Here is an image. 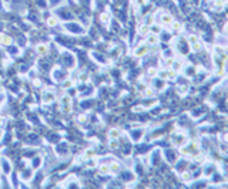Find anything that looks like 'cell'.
Here are the masks:
<instances>
[{"instance_id": "6da1fadb", "label": "cell", "mask_w": 228, "mask_h": 189, "mask_svg": "<svg viewBox=\"0 0 228 189\" xmlns=\"http://www.w3.org/2000/svg\"><path fill=\"white\" fill-rule=\"evenodd\" d=\"M64 30L69 32V33H72V34H84V33H86V27L81 26L80 23H76V21H69V23H66Z\"/></svg>"}, {"instance_id": "7a4b0ae2", "label": "cell", "mask_w": 228, "mask_h": 189, "mask_svg": "<svg viewBox=\"0 0 228 189\" xmlns=\"http://www.w3.org/2000/svg\"><path fill=\"white\" fill-rule=\"evenodd\" d=\"M56 92L51 90V88H46V90H43V92H41V104H44V105H49V104H51V103H54L56 101Z\"/></svg>"}, {"instance_id": "3957f363", "label": "cell", "mask_w": 228, "mask_h": 189, "mask_svg": "<svg viewBox=\"0 0 228 189\" xmlns=\"http://www.w3.org/2000/svg\"><path fill=\"white\" fill-rule=\"evenodd\" d=\"M0 168H1V171H3V175H9V174H11V171H13V165H11L10 159H7V158H1V161H0Z\"/></svg>"}, {"instance_id": "277c9868", "label": "cell", "mask_w": 228, "mask_h": 189, "mask_svg": "<svg viewBox=\"0 0 228 189\" xmlns=\"http://www.w3.org/2000/svg\"><path fill=\"white\" fill-rule=\"evenodd\" d=\"M34 50H36V54L38 57H46L50 53V48H49V46L46 43H38L37 46L34 47Z\"/></svg>"}, {"instance_id": "5b68a950", "label": "cell", "mask_w": 228, "mask_h": 189, "mask_svg": "<svg viewBox=\"0 0 228 189\" xmlns=\"http://www.w3.org/2000/svg\"><path fill=\"white\" fill-rule=\"evenodd\" d=\"M121 135H123V131H121V128H118V127H113V128H110V129L107 131L109 139H120Z\"/></svg>"}, {"instance_id": "8992f818", "label": "cell", "mask_w": 228, "mask_h": 189, "mask_svg": "<svg viewBox=\"0 0 228 189\" xmlns=\"http://www.w3.org/2000/svg\"><path fill=\"white\" fill-rule=\"evenodd\" d=\"M13 44V37L7 33H0V47H10Z\"/></svg>"}, {"instance_id": "52a82bcc", "label": "cell", "mask_w": 228, "mask_h": 189, "mask_svg": "<svg viewBox=\"0 0 228 189\" xmlns=\"http://www.w3.org/2000/svg\"><path fill=\"white\" fill-rule=\"evenodd\" d=\"M134 57H137V58H141V57H144V56H147L148 54V48H147V46H144V44H140V46H137L136 48H134Z\"/></svg>"}, {"instance_id": "ba28073f", "label": "cell", "mask_w": 228, "mask_h": 189, "mask_svg": "<svg viewBox=\"0 0 228 189\" xmlns=\"http://www.w3.org/2000/svg\"><path fill=\"white\" fill-rule=\"evenodd\" d=\"M97 171H98V175H101V176L110 175V165H109V162H100L97 165Z\"/></svg>"}, {"instance_id": "9c48e42d", "label": "cell", "mask_w": 228, "mask_h": 189, "mask_svg": "<svg viewBox=\"0 0 228 189\" xmlns=\"http://www.w3.org/2000/svg\"><path fill=\"white\" fill-rule=\"evenodd\" d=\"M59 23H60V19H59V16H56V14H51V16H49V17L46 19V26L50 27V29L57 27Z\"/></svg>"}, {"instance_id": "30bf717a", "label": "cell", "mask_w": 228, "mask_h": 189, "mask_svg": "<svg viewBox=\"0 0 228 189\" xmlns=\"http://www.w3.org/2000/svg\"><path fill=\"white\" fill-rule=\"evenodd\" d=\"M109 165H110V174H113V175H117V174H120L121 172V164L118 162V161H115V159H113V161H110L109 162Z\"/></svg>"}, {"instance_id": "8fae6325", "label": "cell", "mask_w": 228, "mask_h": 189, "mask_svg": "<svg viewBox=\"0 0 228 189\" xmlns=\"http://www.w3.org/2000/svg\"><path fill=\"white\" fill-rule=\"evenodd\" d=\"M77 81H78L80 84H87V82L90 81V73H88V71H86V70H83L81 73H78V78H77Z\"/></svg>"}, {"instance_id": "7c38bea8", "label": "cell", "mask_w": 228, "mask_h": 189, "mask_svg": "<svg viewBox=\"0 0 228 189\" xmlns=\"http://www.w3.org/2000/svg\"><path fill=\"white\" fill-rule=\"evenodd\" d=\"M160 21H161V24H164V26H171V23L174 21V19H173L171 14L164 13L163 16H160Z\"/></svg>"}, {"instance_id": "4fadbf2b", "label": "cell", "mask_w": 228, "mask_h": 189, "mask_svg": "<svg viewBox=\"0 0 228 189\" xmlns=\"http://www.w3.org/2000/svg\"><path fill=\"white\" fill-rule=\"evenodd\" d=\"M146 37H147V40H146L147 46H157V44L160 43V38H158V36H157V34H152V33H150V34H147Z\"/></svg>"}, {"instance_id": "5bb4252c", "label": "cell", "mask_w": 228, "mask_h": 189, "mask_svg": "<svg viewBox=\"0 0 228 189\" xmlns=\"http://www.w3.org/2000/svg\"><path fill=\"white\" fill-rule=\"evenodd\" d=\"M137 33L140 34V36H147V34H150V26L148 24H146V23H143V24H140L138 27H137Z\"/></svg>"}, {"instance_id": "9a60e30c", "label": "cell", "mask_w": 228, "mask_h": 189, "mask_svg": "<svg viewBox=\"0 0 228 189\" xmlns=\"http://www.w3.org/2000/svg\"><path fill=\"white\" fill-rule=\"evenodd\" d=\"M98 21L101 23V24H104V26H107V24H110V21H111V16H110V13H101L100 16H98Z\"/></svg>"}, {"instance_id": "2e32d148", "label": "cell", "mask_w": 228, "mask_h": 189, "mask_svg": "<svg viewBox=\"0 0 228 189\" xmlns=\"http://www.w3.org/2000/svg\"><path fill=\"white\" fill-rule=\"evenodd\" d=\"M32 178H33V168H26V171H23L20 175V179L23 181H30Z\"/></svg>"}, {"instance_id": "e0dca14e", "label": "cell", "mask_w": 228, "mask_h": 189, "mask_svg": "<svg viewBox=\"0 0 228 189\" xmlns=\"http://www.w3.org/2000/svg\"><path fill=\"white\" fill-rule=\"evenodd\" d=\"M74 84H76V82H74L72 78H67V77H66V78L61 81V88H63V90H70V88L74 87Z\"/></svg>"}, {"instance_id": "ac0fdd59", "label": "cell", "mask_w": 228, "mask_h": 189, "mask_svg": "<svg viewBox=\"0 0 228 189\" xmlns=\"http://www.w3.org/2000/svg\"><path fill=\"white\" fill-rule=\"evenodd\" d=\"M72 103H73V98H72L69 94L60 95V107H61V105H72Z\"/></svg>"}, {"instance_id": "d6986e66", "label": "cell", "mask_w": 228, "mask_h": 189, "mask_svg": "<svg viewBox=\"0 0 228 189\" xmlns=\"http://www.w3.org/2000/svg\"><path fill=\"white\" fill-rule=\"evenodd\" d=\"M97 165H98V162H97V158H96V156H94V158H90V159H87V161H86V166H87L88 169L97 168Z\"/></svg>"}, {"instance_id": "ffe728a7", "label": "cell", "mask_w": 228, "mask_h": 189, "mask_svg": "<svg viewBox=\"0 0 228 189\" xmlns=\"http://www.w3.org/2000/svg\"><path fill=\"white\" fill-rule=\"evenodd\" d=\"M109 148H110V151H117L118 148H120V142H118V139H109Z\"/></svg>"}, {"instance_id": "44dd1931", "label": "cell", "mask_w": 228, "mask_h": 189, "mask_svg": "<svg viewBox=\"0 0 228 189\" xmlns=\"http://www.w3.org/2000/svg\"><path fill=\"white\" fill-rule=\"evenodd\" d=\"M94 156H96V153H94L93 149H87V151L83 153V159H84V161H87V159H90V158H94Z\"/></svg>"}, {"instance_id": "7402d4cb", "label": "cell", "mask_w": 228, "mask_h": 189, "mask_svg": "<svg viewBox=\"0 0 228 189\" xmlns=\"http://www.w3.org/2000/svg\"><path fill=\"white\" fill-rule=\"evenodd\" d=\"M77 122H80V124H87V122H88V117H87L86 114H81V115L77 117Z\"/></svg>"}, {"instance_id": "603a6c76", "label": "cell", "mask_w": 228, "mask_h": 189, "mask_svg": "<svg viewBox=\"0 0 228 189\" xmlns=\"http://www.w3.org/2000/svg\"><path fill=\"white\" fill-rule=\"evenodd\" d=\"M144 95H146V97H154V95H155V90L151 88V87H147V88L144 90Z\"/></svg>"}, {"instance_id": "cb8c5ba5", "label": "cell", "mask_w": 228, "mask_h": 189, "mask_svg": "<svg viewBox=\"0 0 228 189\" xmlns=\"http://www.w3.org/2000/svg\"><path fill=\"white\" fill-rule=\"evenodd\" d=\"M157 74H158V70L154 68V67H150V68L147 70V76L148 77H155Z\"/></svg>"}, {"instance_id": "d4e9b609", "label": "cell", "mask_w": 228, "mask_h": 189, "mask_svg": "<svg viewBox=\"0 0 228 189\" xmlns=\"http://www.w3.org/2000/svg\"><path fill=\"white\" fill-rule=\"evenodd\" d=\"M61 111H63V114H72V111H73V108H72V105H61Z\"/></svg>"}, {"instance_id": "484cf974", "label": "cell", "mask_w": 228, "mask_h": 189, "mask_svg": "<svg viewBox=\"0 0 228 189\" xmlns=\"http://www.w3.org/2000/svg\"><path fill=\"white\" fill-rule=\"evenodd\" d=\"M33 87H34V88H40V87H43V81H41V80H38V78H36V80L33 81Z\"/></svg>"}, {"instance_id": "4316f807", "label": "cell", "mask_w": 228, "mask_h": 189, "mask_svg": "<svg viewBox=\"0 0 228 189\" xmlns=\"http://www.w3.org/2000/svg\"><path fill=\"white\" fill-rule=\"evenodd\" d=\"M40 161H41V158H40V156H36V158L33 159V165H32V168H33V169L38 168V162H40Z\"/></svg>"}, {"instance_id": "83f0119b", "label": "cell", "mask_w": 228, "mask_h": 189, "mask_svg": "<svg viewBox=\"0 0 228 189\" xmlns=\"http://www.w3.org/2000/svg\"><path fill=\"white\" fill-rule=\"evenodd\" d=\"M171 24H173V30H175V32H178V30L181 29V24H180V23H174V21H173Z\"/></svg>"}, {"instance_id": "f1b7e54d", "label": "cell", "mask_w": 228, "mask_h": 189, "mask_svg": "<svg viewBox=\"0 0 228 189\" xmlns=\"http://www.w3.org/2000/svg\"><path fill=\"white\" fill-rule=\"evenodd\" d=\"M144 110H146V108H144L143 105H137L136 108H133V111H134V113H141V111H144Z\"/></svg>"}, {"instance_id": "f546056e", "label": "cell", "mask_w": 228, "mask_h": 189, "mask_svg": "<svg viewBox=\"0 0 228 189\" xmlns=\"http://www.w3.org/2000/svg\"><path fill=\"white\" fill-rule=\"evenodd\" d=\"M134 1H136L137 6H144V4L147 3V0H134Z\"/></svg>"}, {"instance_id": "4dcf8cb0", "label": "cell", "mask_w": 228, "mask_h": 189, "mask_svg": "<svg viewBox=\"0 0 228 189\" xmlns=\"http://www.w3.org/2000/svg\"><path fill=\"white\" fill-rule=\"evenodd\" d=\"M3 176V171H1V168H0V178Z\"/></svg>"}, {"instance_id": "1f68e13d", "label": "cell", "mask_w": 228, "mask_h": 189, "mask_svg": "<svg viewBox=\"0 0 228 189\" xmlns=\"http://www.w3.org/2000/svg\"><path fill=\"white\" fill-rule=\"evenodd\" d=\"M225 32H227V33H228V24H227V26H225Z\"/></svg>"}, {"instance_id": "d6a6232c", "label": "cell", "mask_w": 228, "mask_h": 189, "mask_svg": "<svg viewBox=\"0 0 228 189\" xmlns=\"http://www.w3.org/2000/svg\"><path fill=\"white\" fill-rule=\"evenodd\" d=\"M225 139H227V142H228V134H227V135H225Z\"/></svg>"}]
</instances>
